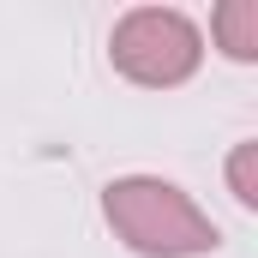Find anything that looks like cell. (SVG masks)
<instances>
[{
	"label": "cell",
	"mask_w": 258,
	"mask_h": 258,
	"mask_svg": "<svg viewBox=\"0 0 258 258\" xmlns=\"http://www.w3.org/2000/svg\"><path fill=\"white\" fill-rule=\"evenodd\" d=\"M102 216L114 240L138 258H210L222 228L198 210V198L162 174H120L102 186Z\"/></svg>",
	"instance_id": "obj_1"
},
{
	"label": "cell",
	"mask_w": 258,
	"mask_h": 258,
	"mask_svg": "<svg viewBox=\"0 0 258 258\" xmlns=\"http://www.w3.org/2000/svg\"><path fill=\"white\" fill-rule=\"evenodd\" d=\"M108 60L138 90H180L204 66V30L180 6H132L108 30Z\"/></svg>",
	"instance_id": "obj_2"
},
{
	"label": "cell",
	"mask_w": 258,
	"mask_h": 258,
	"mask_svg": "<svg viewBox=\"0 0 258 258\" xmlns=\"http://www.w3.org/2000/svg\"><path fill=\"white\" fill-rule=\"evenodd\" d=\"M210 42L228 54V60L252 66L258 60V0H222L210 12Z\"/></svg>",
	"instance_id": "obj_3"
},
{
	"label": "cell",
	"mask_w": 258,
	"mask_h": 258,
	"mask_svg": "<svg viewBox=\"0 0 258 258\" xmlns=\"http://www.w3.org/2000/svg\"><path fill=\"white\" fill-rule=\"evenodd\" d=\"M228 192L240 210H258V138H240L228 150Z\"/></svg>",
	"instance_id": "obj_4"
}]
</instances>
